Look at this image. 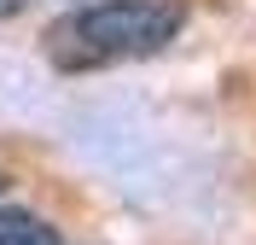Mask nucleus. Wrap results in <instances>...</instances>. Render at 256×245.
<instances>
[{"label":"nucleus","instance_id":"nucleus-4","mask_svg":"<svg viewBox=\"0 0 256 245\" xmlns=\"http://www.w3.org/2000/svg\"><path fill=\"white\" fill-rule=\"evenodd\" d=\"M0 193H6V175H0Z\"/></svg>","mask_w":256,"mask_h":245},{"label":"nucleus","instance_id":"nucleus-1","mask_svg":"<svg viewBox=\"0 0 256 245\" xmlns=\"http://www.w3.org/2000/svg\"><path fill=\"white\" fill-rule=\"evenodd\" d=\"M186 0H99L47 30V47L64 70H99L122 59H152L180 35Z\"/></svg>","mask_w":256,"mask_h":245},{"label":"nucleus","instance_id":"nucleus-2","mask_svg":"<svg viewBox=\"0 0 256 245\" xmlns=\"http://www.w3.org/2000/svg\"><path fill=\"white\" fill-rule=\"evenodd\" d=\"M0 245H58V228L35 210H0Z\"/></svg>","mask_w":256,"mask_h":245},{"label":"nucleus","instance_id":"nucleus-3","mask_svg":"<svg viewBox=\"0 0 256 245\" xmlns=\"http://www.w3.org/2000/svg\"><path fill=\"white\" fill-rule=\"evenodd\" d=\"M30 0H0V18H12V12H24Z\"/></svg>","mask_w":256,"mask_h":245}]
</instances>
